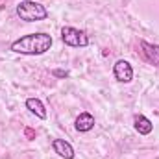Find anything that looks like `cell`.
Here are the masks:
<instances>
[{"instance_id": "52a82bcc", "label": "cell", "mask_w": 159, "mask_h": 159, "mask_svg": "<svg viewBox=\"0 0 159 159\" xmlns=\"http://www.w3.org/2000/svg\"><path fill=\"white\" fill-rule=\"evenodd\" d=\"M74 128L78 129L80 133H87V131H91V129L94 128V117H93L91 113H87V111L80 113L78 119L74 120Z\"/></svg>"}, {"instance_id": "7a4b0ae2", "label": "cell", "mask_w": 159, "mask_h": 159, "mask_svg": "<svg viewBox=\"0 0 159 159\" xmlns=\"http://www.w3.org/2000/svg\"><path fill=\"white\" fill-rule=\"evenodd\" d=\"M17 17L24 22H39L48 17V9L35 0H22L17 4Z\"/></svg>"}, {"instance_id": "9c48e42d", "label": "cell", "mask_w": 159, "mask_h": 159, "mask_svg": "<svg viewBox=\"0 0 159 159\" xmlns=\"http://www.w3.org/2000/svg\"><path fill=\"white\" fill-rule=\"evenodd\" d=\"M133 126H135V129H137L141 135H150L152 129H154L152 120L148 119V117H144V115H135V119H133Z\"/></svg>"}, {"instance_id": "8992f818", "label": "cell", "mask_w": 159, "mask_h": 159, "mask_svg": "<svg viewBox=\"0 0 159 159\" xmlns=\"http://www.w3.org/2000/svg\"><path fill=\"white\" fill-rule=\"evenodd\" d=\"M52 148H54V152H56L59 157H63V159H74V156H76L72 144L67 143L65 139H54V141H52Z\"/></svg>"}, {"instance_id": "5b68a950", "label": "cell", "mask_w": 159, "mask_h": 159, "mask_svg": "<svg viewBox=\"0 0 159 159\" xmlns=\"http://www.w3.org/2000/svg\"><path fill=\"white\" fill-rule=\"evenodd\" d=\"M141 44V48H143V56H144V59L150 63V65H154V67H157L159 69V44H154V43H148V41H141L139 43Z\"/></svg>"}, {"instance_id": "30bf717a", "label": "cell", "mask_w": 159, "mask_h": 159, "mask_svg": "<svg viewBox=\"0 0 159 159\" xmlns=\"http://www.w3.org/2000/svg\"><path fill=\"white\" fill-rule=\"evenodd\" d=\"M52 74H54V76H57V78H67V76H69V72H67V70H59V69L52 70Z\"/></svg>"}, {"instance_id": "ba28073f", "label": "cell", "mask_w": 159, "mask_h": 159, "mask_svg": "<svg viewBox=\"0 0 159 159\" xmlns=\"http://www.w3.org/2000/svg\"><path fill=\"white\" fill-rule=\"evenodd\" d=\"M26 109H30V113H34V115L41 120H44L48 117L46 107H44V104L41 102L39 98H28V100H26Z\"/></svg>"}, {"instance_id": "6da1fadb", "label": "cell", "mask_w": 159, "mask_h": 159, "mask_svg": "<svg viewBox=\"0 0 159 159\" xmlns=\"http://www.w3.org/2000/svg\"><path fill=\"white\" fill-rule=\"evenodd\" d=\"M52 43H54V39L50 34L35 32V34H28V35L15 39L11 43L9 50L15 54H20V56H41L52 48Z\"/></svg>"}, {"instance_id": "277c9868", "label": "cell", "mask_w": 159, "mask_h": 159, "mask_svg": "<svg viewBox=\"0 0 159 159\" xmlns=\"http://www.w3.org/2000/svg\"><path fill=\"white\" fill-rule=\"evenodd\" d=\"M113 76L120 83H129L133 80V67L126 61V59H119L113 65Z\"/></svg>"}, {"instance_id": "3957f363", "label": "cell", "mask_w": 159, "mask_h": 159, "mask_svg": "<svg viewBox=\"0 0 159 159\" xmlns=\"http://www.w3.org/2000/svg\"><path fill=\"white\" fill-rule=\"evenodd\" d=\"M61 41L67 46H72V48H85V46H89V35L83 30L72 28V26H63L61 28Z\"/></svg>"}]
</instances>
